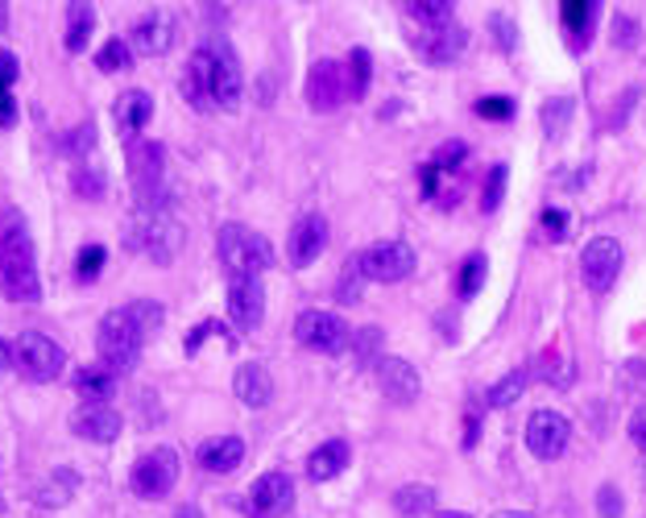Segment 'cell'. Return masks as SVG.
Here are the masks:
<instances>
[{
    "instance_id": "cell-1",
    "label": "cell",
    "mask_w": 646,
    "mask_h": 518,
    "mask_svg": "<svg viewBox=\"0 0 646 518\" xmlns=\"http://www.w3.org/2000/svg\"><path fill=\"white\" fill-rule=\"evenodd\" d=\"M183 96L199 108V113H233L241 108L245 96V75L236 62V50L224 38H207L195 46L192 62H187V79H183Z\"/></svg>"
},
{
    "instance_id": "cell-2",
    "label": "cell",
    "mask_w": 646,
    "mask_h": 518,
    "mask_svg": "<svg viewBox=\"0 0 646 518\" xmlns=\"http://www.w3.org/2000/svg\"><path fill=\"white\" fill-rule=\"evenodd\" d=\"M161 328V303L154 299H137V303H125V307L108 311L96 328V349H100V361L108 373H129L137 370L141 361V349L146 341Z\"/></svg>"
},
{
    "instance_id": "cell-3",
    "label": "cell",
    "mask_w": 646,
    "mask_h": 518,
    "mask_svg": "<svg viewBox=\"0 0 646 518\" xmlns=\"http://www.w3.org/2000/svg\"><path fill=\"white\" fill-rule=\"evenodd\" d=\"M0 295L13 299V303H38L42 299L30 224L17 207L0 212Z\"/></svg>"
},
{
    "instance_id": "cell-4",
    "label": "cell",
    "mask_w": 646,
    "mask_h": 518,
    "mask_svg": "<svg viewBox=\"0 0 646 518\" xmlns=\"http://www.w3.org/2000/svg\"><path fill=\"white\" fill-rule=\"evenodd\" d=\"M129 183L137 212H146V216H170L175 212V187L166 178V149L158 141H137L129 149Z\"/></svg>"
},
{
    "instance_id": "cell-5",
    "label": "cell",
    "mask_w": 646,
    "mask_h": 518,
    "mask_svg": "<svg viewBox=\"0 0 646 518\" xmlns=\"http://www.w3.org/2000/svg\"><path fill=\"white\" fill-rule=\"evenodd\" d=\"M216 250H221V262L224 270L233 274V278H241V274H262V270H270L274 262H278V253H274V245L257 233V228H249V224H224L221 237H216Z\"/></svg>"
},
{
    "instance_id": "cell-6",
    "label": "cell",
    "mask_w": 646,
    "mask_h": 518,
    "mask_svg": "<svg viewBox=\"0 0 646 518\" xmlns=\"http://www.w3.org/2000/svg\"><path fill=\"white\" fill-rule=\"evenodd\" d=\"M125 241H129L133 253H146L154 262H170L178 250H183V224L170 216H146L137 212V221L125 228Z\"/></svg>"
},
{
    "instance_id": "cell-7",
    "label": "cell",
    "mask_w": 646,
    "mask_h": 518,
    "mask_svg": "<svg viewBox=\"0 0 646 518\" xmlns=\"http://www.w3.org/2000/svg\"><path fill=\"white\" fill-rule=\"evenodd\" d=\"M13 365L26 373L30 382H55L62 373V365H67V353H62V344L50 341L46 332L26 328V332L13 341Z\"/></svg>"
},
{
    "instance_id": "cell-8",
    "label": "cell",
    "mask_w": 646,
    "mask_h": 518,
    "mask_svg": "<svg viewBox=\"0 0 646 518\" xmlns=\"http://www.w3.org/2000/svg\"><path fill=\"white\" fill-rule=\"evenodd\" d=\"M294 341L303 344V349H311V353L336 356L353 344V328L344 324L340 315H332V311H303L294 320Z\"/></svg>"
},
{
    "instance_id": "cell-9",
    "label": "cell",
    "mask_w": 646,
    "mask_h": 518,
    "mask_svg": "<svg viewBox=\"0 0 646 518\" xmlns=\"http://www.w3.org/2000/svg\"><path fill=\"white\" fill-rule=\"evenodd\" d=\"M178 473H183V457H178L175 448H154V452H146L133 465L129 486L137 498H166L175 489Z\"/></svg>"
},
{
    "instance_id": "cell-10",
    "label": "cell",
    "mask_w": 646,
    "mask_h": 518,
    "mask_svg": "<svg viewBox=\"0 0 646 518\" xmlns=\"http://www.w3.org/2000/svg\"><path fill=\"white\" fill-rule=\"evenodd\" d=\"M356 262H361V274L365 282H402L414 274V250L407 241H382V245H373V250L356 253Z\"/></svg>"
},
{
    "instance_id": "cell-11",
    "label": "cell",
    "mask_w": 646,
    "mask_h": 518,
    "mask_svg": "<svg viewBox=\"0 0 646 518\" xmlns=\"http://www.w3.org/2000/svg\"><path fill=\"white\" fill-rule=\"evenodd\" d=\"M580 274H585L588 291L605 295L621 274V245L614 237H593L580 253Z\"/></svg>"
},
{
    "instance_id": "cell-12",
    "label": "cell",
    "mask_w": 646,
    "mask_h": 518,
    "mask_svg": "<svg viewBox=\"0 0 646 518\" xmlns=\"http://www.w3.org/2000/svg\"><path fill=\"white\" fill-rule=\"evenodd\" d=\"M568 440H572V423L559 411H535L527 423V448L539 460H556L568 452Z\"/></svg>"
},
{
    "instance_id": "cell-13",
    "label": "cell",
    "mask_w": 646,
    "mask_h": 518,
    "mask_svg": "<svg viewBox=\"0 0 646 518\" xmlns=\"http://www.w3.org/2000/svg\"><path fill=\"white\" fill-rule=\"evenodd\" d=\"M373 378H378V390H382L385 399L394 402V407H411L419 399V370H414L411 361H402V356H378L373 361Z\"/></svg>"
},
{
    "instance_id": "cell-14",
    "label": "cell",
    "mask_w": 646,
    "mask_h": 518,
    "mask_svg": "<svg viewBox=\"0 0 646 518\" xmlns=\"http://www.w3.org/2000/svg\"><path fill=\"white\" fill-rule=\"evenodd\" d=\"M349 100V71L336 59H320L307 75V104L315 113H332Z\"/></svg>"
},
{
    "instance_id": "cell-15",
    "label": "cell",
    "mask_w": 646,
    "mask_h": 518,
    "mask_svg": "<svg viewBox=\"0 0 646 518\" xmlns=\"http://www.w3.org/2000/svg\"><path fill=\"white\" fill-rule=\"evenodd\" d=\"M175 33H178L175 13H166V9H149V13L137 17V26H133L129 50L146 55V59H158V55H166V50L175 46Z\"/></svg>"
},
{
    "instance_id": "cell-16",
    "label": "cell",
    "mask_w": 646,
    "mask_h": 518,
    "mask_svg": "<svg viewBox=\"0 0 646 518\" xmlns=\"http://www.w3.org/2000/svg\"><path fill=\"white\" fill-rule=\"evenodd\" d=\"M294 506V481L282 469H270L253 481L249 489V515L253 518H282Z\"/></svg>"
},
{
    "instance_id": "cell-17",
    "label": "cell",
    "mask_w": 646,
    "mask_h": 518,
    "mask_svg": "<svg viewBox=\"0 0 646 518\" xmlns=\"http://www.w3.org/2000/svg\"><path fill=\"white\" fill-rule=\"evenodd\" d=\"M323 250H327V221H323L320 212L298 216L291 228V237H286V257H291V266L307 270Z\"/></svg>"
},
{
    "instance_id": "cell-18",
    "label": "cell",
    "mask_w": 646,
    "mask_h": 518,
    "mask_svg": "<svg viewBox=\"0 0 646 518\" xmlns=\"http://www.w3.org/2000/svg\"><path fill=\"white\" fill-rule=\"evenodd\" d=\"M125 428V419H120L117 407H108V402H84L79 411L71 414V431L79 440H91V444H112Z\"/></svg>"
},
{
    "instance_id": "cell-19",
    "label": "cell",
    "mask_w": 646,
    "mask_h": 518,
    "mask_svg": "<svg viewBox=\"0 0 646 518\" xmlns=\"http://www.w3.org/2000/svg\"><path fill=\"white\" fill-rule=\"evenodd\" d=\"M228 315H233V324L241 328V332H253V328L262 324V315H265L262 278L241 274V278L228 282Z\"/></svg>"
},
{
    "instance_id": "cell-20",
    "label": "cell",
    "mask_w": 646,
    "mask_h": 518,
    "mask_svg": "<svg viewBox=\"0 0 646 518\" xmlns=\"http://www.w3.org/2000/svg\"><path fill=\"white\" fill-rule=\"evenodd\" d=\"M469 46V33L460 30L456 21H443V26H427L423 38H419V55H423L431 67H452Z\"/></svg>"
},
{
    "instance_id": "cell-21",
    "label": "cell",
    "mask_w": 646,
    "mask_h": 518,
    "mask_svg": "<svg viewBox=\"0 0 646 518\" xmlns=\"http://www.w3.org/2000/svg\"><path fill=\"white\" fill-rule=\"evenodd\" d=\"M149 117H154V100H149V91H141V88L120 91L117 104H112V120H117L120 137H137L149 125Z\"/></svg>"
},
{
    "instance_id": "cell-22",
    "label": "cell",
    "mask_w": 646,
    "mask_h": 518,
    "mask_svg": "<svg viewBox=\"0 0 646 518\" xmlns=\"http://www.w3.org/2000/svg\"><path fill=\"white\" fill-rule=\"evenodd\" d=\"M75 493H79V473H75L71 465H59V469L46 473V481L33 486V506H42V510H62V506H71Z\"/></svg>"
},
{
    "instance_id": "cell-23",
    "label": "cell",
    "mask_w": 646,
    "mask_h": 518,
    "mask_svg": "<svg viewBox=\"0 0 646 518\" xmlns=\"http://www.w3.org/2000/svg\"><path fill=\"white\" fill-rule=\"evenodd\" d=\"M195 457H199V469H207V473H233L245 465V440L241 436H216V440H204Z\"/></svg>"
},
{
    "instance_id": "cell-24",
    "label": "cell",
    "mask_w": 646,
    "mask_h": 518,
    "mask_svg": "<svg viewBox=\"0 0 646 518\" xmlns=\"http://www.w3.org/2000/svg\"><path fill=\"white\" fill-rule=\"evenodd\" d=\"M233 390H236V399L245 402V407L262 411V407H270V399H274V378H270L265 365L245 361V365L236 370V378H233Z\"/></svg>"
},
{
    "instance_id": "cell-25",
    "label": "cell",
    "mask_w": 646,
    "mask_h": 518,
    "mask_svg": "<svg viewBox=\"0 0 646 518\" xmlns=\"http://www.w3.org/2000/svg\"><path fill=\"white\" fill-rule=\"evenodd\" d=\"M349 460H353L349 440H327V444H320L307 457V477L311 481H332V477H340L349 469Z\"/></svg>"
},
{
    "instance_id": "cell-26",
    "label": "cell",
    "mask_w": 646,
    "mask_h": 518,
    "mask_svg": "<svg viewBox=\"0 0 646 518\" xmlns=\"http://www.w3.org/2000/svg\"><path fill=\"white\" fill-rule=\"evenodd\" d=\"M91 30H96V4H67V50L71 55L88 50Z\"/></svg>"
},
{
    "instance_id": "cell-27",
    "label": "cell",
    "mask_w": 646,
    "mask_h": 518,
    "mask_svg": "<svg viewBox=\"0 0 646 518\" xmlns=\"http://www.w3.org/2000/svg\"><path fill=\"white\" fill-rule=\"evenodd\" d=\"M75 390L88 402H108L117 394V373L108 370H79L75 373Z\"/></svg>"
},
{
    "instance_id": "cell-28",
    "label": "cell",
    "mask_w": 646,
    "mask_h": 518,
    "mask_svg": "<svg viewBox=\"0 0 646 518\" xmlns=\"http://www.w3.org/2000/svg\"><path fill=\"white\" fill-rule=\"evenodd\" d=\"M394 506L402 518H423L435 506V489L431 486H402L394 493Z\"/></svg>"
},
{
    "instance_id": "cell-29",
    "label": "cell",
    "mask_w": 646,
    "mask_h": 518,
    "mask_svg": "<svg viewBox=\"0 0 646 518\" xmlns=\"http://www.w3.org/2000/svg\"><path fill=\"white\" fill-rule=\"evenodd\" d=\"M530 385V373L527 370H510L501 382H493L489 385V394H484V402L489 407H510V402H518L522 399V390Z\"/></svg>"
},
{
    "instance_id": "cell-30",
    "label": "cell",
    "mask_w": 646,
    "mask_h": 518,
    "mask_svg": "<svg viewBox=\"0 0 646 518\" xmlns=\"http://www.w3.org/2000/svg\"><path fill=\"white\" fill-rule=\"evenodd\" d=\"M559 17H564V30L572 33V38H588V26L597 21V4H588V0H564L559 4Z\"/></svg>"
},
{
    "instance_id": "cell-31",
    "label": "cell",
    "mask_w": 646,
    "mask_h": 518,
    "mask_svg": "<svg viewBox=\"0 0 646 518\" xmlns=\"http://www.w3.org/2000/svg\"><path fill=\"white\" fill-rule=\"evenodd\" d=\"M344 71H349V100H361L369 91V75H373V62H369V55L361 46L349 55V67H344Z\"/></svg>"
},
{
    "instance_id": "cell-32",
    "label": "cell",
    "mask_w": 646,
    "mask_h": 518,
    "mask_svg": "<svg viewBox=\"0 0 646 518\" xmlns=\"http://www.w3.org/2000/svg\"><path fill=\"white\" fill-rule=\"evenodd\" d=\"M96 67L100 71H129L133 67V50L125 38H112V42L100 46V55H96Z\"/></svg>"
},
{
    "instance_id": "cell-33",
    "label": "cell",
    "mask_w": 646,
    "mask_h": 518,
    "mask_svg": "<svg viewBox=\"0 0 646 518\" xmlns=\"http://www.w3.org/2000/svg\"><path fill=\"white\" fill-rule=\"evenodd\" d=\"M484 270H489V262H484V253H472L469 262L460 266V282H456V291H460V299H472L477 291L484 286Z\"/></svg>"
},
{
    "instance_id": "cell-34",
    "label": "cell",
    "mask_w": 646,
    "mask_h": 518,
    "mask_svg": "<svg viewBox=\"0 0 646 518\" xmlns=\"http://www.w3.org/2000/svg\"><path fill=\"white\" fill-rule=\"evenodd\" d=\"M411 9V17H419V21H427V26H443V21H452V0H411L407 4Z\"/></svg>"
},
{
    "instance_id": "cell-35",
    "label": "cell",
    "mask_w": 646,
    "mask_h": 518,
    "mask_svg": "<svg viewBox=\"0 0 646 518\" xmlns=\"http://www.w3.org/2000/svg\"><path fill=\"white\" fill-rule=\"evenodd\" d=\"M572 108H576L572 100H559V96L544 104V129H547V137H559L564 129H568V120H572Z\"/></svg>"
},
{
    "instance_id": "cell-36",
    "label": "cell",
    "mask_w": 646,
    "mask_h": 518,
    "mask_svg": "<svg viewBox=\"0 0 646 518\" xmlns=\"http://www.w3.org/2000/svg\"><path fill=\"white\" fill-rule=\"evenodd\" d=\"M365 295V274H361V262L349 257V266H344V278L336 286V299L340 303H356V299Z\"/></svg>"
},
{
    "instance_id": "cell-37",
    "label": "cell",
    "mask_w": 646,
    "mask_h": 518,
    "mask_svg": "<svg viewBox=\"0 0 646 518\" xmlns=\"http://www.w3.org/2000/svg\"><path fill=\"white\" fill-rule=\"evenodd\" d=\"M506 183H510V166H493L489 178H484V195H481L484 212H498L501 195H506Z\"/></svg>"
},
{
    "instance_id": "cell-38",
    "label": "cell",
    "mask_w": 646,
    "mask_h": 518,
    "mask_svg": "<svg viewBox=\"0 0 646 518\" xmlns=\"http://www.w3.org/2000/svg\"><path fill=\"white\" fill-rule=\"evenodd\" d=\"M104 245H88V250H79V257H75V278L79 282H96V274L104 270Z\"/></svg>"
},
{
    "instance_id": "cell-39",
    "label": "cell",
    "mask_w": 646,
    "mask_h": 518,
    "mask_svg": "<svg viewBox=\"0 0 646 518\" xmlns=\"http://www.w3.org/2000/svg\"><path fill=\"white\" fill-rule=\"evenodd\" d=\"M477 117H484V120H510V117H515V100H510V96H484V100H477Z\"/></svg>"
},
{
    "instance_id": "cell-40",
    "label": "cell",
    "mask_w": 646,
    "mask_h": 518,
    "mask_svg": "<svg viewBox=\"0 0 646 518\" xmlns=\"http://www.w3.org/2000/svg\"><path fill=\"white\" fill-rule=\"evenodd\" d=\"M464 158H469V146H464V141H448V146H443L440 154L431 158V170H456V166L464 163Z\"/></svg>"
},
{
    "instance_id": "cell-41",
    "label": "cell",
    "mask_w": 646,
    "mask_h": 518,
    "mask_svg": "<svg viewBox=\"0 0 646 518\" xmlns=\"http://www.w3.org/2000/svg\"><path fill=\"white\" fill-rule=\"evenodd\" d=\"M207 336H224V341H228V328H224L221 320H204L199 328L187 332V353H199V344H204Z\"/></svg>"
},
{
    "instance_id": "cell-42",
    "label": "cell",
    "mask_w": 646,
    "mask_h": 518,
    "mask_svg": "<svg viewBox=\"0 0 646 518\" xmlns=\"http://www.w3.org/2000/svg\"><path fill=\"white\" fill-rule=\"evenodd\" d=\"M104 187H108V183H104V170H96V166H91V170H79V175H75V192L88 195V199H100Z\"/></svg>"
},
{
    "instance_id": "cell-43",
    "label": "cell",
    "mask_w": 646,
    "mask_h": 518,
    "mask_svg": "<svg viewBox=\"0 0 646 518\" xmlns=\"http://www.w3.org/2000/svg\"><path fill=\"white\" fill-rule=\"evenodd\" d=\"M17 71H21V62H17L13 50H0V91H13Z\"/></svg>"
},
{
    "instance_id": "cell-44",
    "label": "cell",
    "mask_w": 646,
    "mask_h": 518,
    "mask_svg": "<svg viewBox=\"0 0 646 518\" xmlns=\"http://www.w3.org/2000/svg\"><path fill=\"white\" fill-rule=\"evenodd\" d=\"M630 440H634V448L643 452V465H646V407H638V411L630 414Z\"/></svg>"
},
{
    "instance_id": "cell-45",
    "label": "cell",
    "mask_w": 646,
    "mask_h": 518,
    "mask_svg": "<svg viewBox=\"0 0 646 518\" xmlns=\"http://www.w3.org/2000/svg\"><path fill=\"white\" fill-rule=\"evenodd\" d=\"M544 228L559 241L564 233H568V212H559V207H547V212H544Z\"/></svg>"
},
{
    "instance_id": "cell-46",
    "label": "cell",
    "mask_w": 646,
    "mask_h": 518,
    "mask_svg": "<svg viewBox=\"0 0 646 518\" xmlns=\"http://www.w3.org/2000/svg\"><path fill=\"white\" fill-rule=\"evenodd\" d=\"M597 506H601L605 518H617V515H621V498H617V489L605 486L601 493H597Z\"/></svg>"
},
{
    "instance_id": "cell-47",
    "label": "cell",
    "mask_w": 646,
    "mask_h": 518,
    "mask_svg": "<svg viewBox=\"0 0 646 518\" xmlns=\"http://www.w3.org/2000/svg\"><path fill=\"white\" fill-rule=\"evenodd\" d=\"M378 344H382V328H365V332H356V353L361 356H373Z\"/></svg>"
},
{
    "instance_id": "cell-48",
    "label": "cell",
    "mask_w": 646,
    "mask_h": 518,
    "mask_svg": "<svg viewBox=\"0 0 646 518\" xmlns=\"http://www.w3.org/2000/svg\"><path fill=\"white\" fill-rule=\"evenodd\" d=\"M17 120V100H13V91H0V129H9Z\"/></svg>"
},
{
    "instance_id": "cell-49",
    "label": "cell",
    "mask_w": 646,
    "mask_h": 518,
    "mask_svg": "<svg viewBox=\"0 0 646 518\" xmlns=\"http://www.w3.org/2000/svg\"><path fill=\"white\" fill-rule=\"evenodd\" d=\"M489 30L506 38V42H501L506 50H515V26H510V17H493V21H489Z\"/></svg>"
},
{
    "instance_id": "cell-50",
    "label": "cell",
    "mask_w": 646,
    "mask_h": 518,
    "mask_svg": "<svg viewBox=\"0 0 646 518\" xmlns=\"http://www.w3.org/2000/svg\"><path fill=\"white\" fill-rule=\"evenodd\" d=\"M477 431H481V414L472 411V414H469V428H464V448L477 444Z\"/></svg>"
},
{
    "instance_id": "cell-51",
    "label": "cell",
    "mask_w": 646,
    "mask_h": 518,
    "mask_svg": "<svg viewBox=\"0 0 646 518\" xmlns=\"http://www.w3.org/2000/svg\"><path fill=\"white\" fill-rule=\"evenodd\" d=\"M9 365H13V344L0 336V373L9 370Z\"/></svg>"
},
{
    "instance_id": "cell-52",
    "label": "cell",
    "mask_w": 646,
    "mask_h": 518,
    "mask_svg": "<svg viewBox=\"0 0 646 518\" xmlns=\"http://www.w3.org/2000/svg\"><path fill=\"white\" fill-rule=\"evenodd\" d=\"M178 518H204V515H199V506L195 502H187V506H178Z\"/></svg>"
},
{
    "instance_id": "cell-53",
    "label": "cell",
    "mask_w": 646,
    "mask_h": 518,
    "mask_svg": "<svg viewBox=\"0 0 646 518\" xmlns=\"http://www.w3.org/2000/svg\"><path fill=\"white\" fill-rule=\"evenodd\" d=\"M9 30V4H0V33Z\"/></svg>"
},
{
    "instance_id": "cell-54",
    "label": "cell",
    "mask_w": 646,
    "mask_h": 518,
    "mask_svg": "<svg viewBox=\"0 0 646 518\" xmlns=\"http://www.w3.org/2000/svg\"><path fill=\"white\" fill-rule=\"evenodd\" d=\"M493 518H530V515H518V510H501V515H493Z\"/></svg>"
},
{
    "instance_id": "cell-55",
    "label": "cell",
    "mask_w": 646,
    "mask_h": 518,
    "mask_svg": "<svg viewBox=\"0 0 646 518\" xmlns=\"http://www.w3.org/2000/svg\"><path fill=\"white\" fill-rule=\"evenodd\" d=\"M440 518H469V515H456V510H443Z\"/></svg>"
},
{
    "instance_id": "cell-56",
    "label": "cell",
    "mask_w": 646,
    "mask_h": 518,
    "mask_svg": "<svg viewBox=\"0 0 646 518\" xmlns=\"http://www.w3.org/2000/svg\"><path fill=\"white\" fill-rule=\"evenodd\" d=\"M634 370H638V373H643V378H646V361H638V365H634Z\"/></svg>"
}]
</instances>
